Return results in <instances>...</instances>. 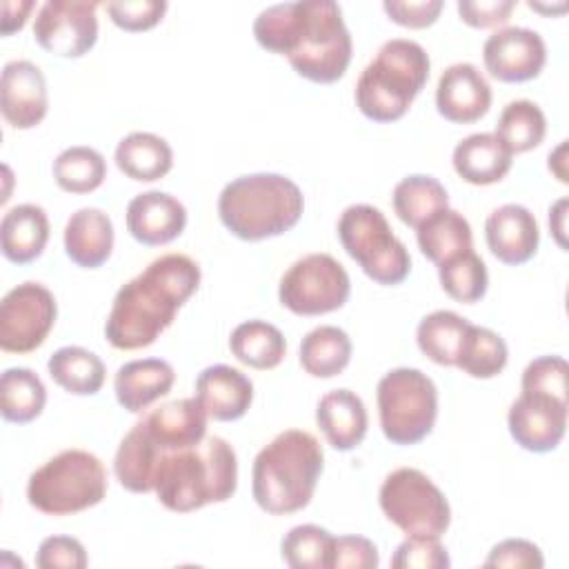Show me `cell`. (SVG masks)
Returning <instances> with one entry per match:
<instances>
[{"label": "cell", "instance_id": "1", "mask_svg": "<svg viewBox=\"0 0 569 569\" xmlns=\"http://www.w3.org/2000/svg\"><path fill=\"white\" fill-rule=\"evenodd\" d=\"M253 38L269 53L287 56L293 71L311 82L340 80L351 62V36L333 0H296L262 9Z\"/></svg>", "mask_w": 569, "mask_h": 569}, {"label": "cell", "instance_id": "2", "mask_svg": "<svg viewBox=\"0 0 569 569\" xmlns=\"http://www.w3.org/2000/svg\"><path fill=\"white\" fill-rule=\"evenodd\" d=\"M200 278L198 262L184 253H164L149 262L113 298L104 322L109 345L124 351L153 345L196 293Z\"/></svg>", "mask_w": 569, "mask_h": 569}, {"label": "cell", "instance_id": "3", "mask_svg": "<svg viewBox=\"0 0 569 569\" xmlns=\"http://www.w3.org/2000/svg\"><path fill=\"white\" fill-rule=\"evenodd\" d=\"M236 487V451L220 436H204L198 445L158 456L153 491L169 511L189 513L211 502H224Z\"/></svg>", "mask_w": 569, "mask_h": 569}, {"label": "cell", "instance_id": "4", "mask_svg": "<svg viewBox=\"0 0 569 569\" xmlns=\"http://www.w3.org/2000/svg\"><path fill=\"white\" fill-rule=\"evenodd\" d=\"M325 465L322 445L302 429H287L262 447L251 469V493L258 507L273 516L305 509Z\"/></svg>", "mask_w": 569, "mask_h": 569}, {"label": "cell", "instance_id": "5", "mask_svg": "<svg viewBox=\"0 0 569 569\" xmlns=\"http://www.w3.org/2000/svg\"><path fill=\"white\" fill-rule=\"evenodd\" d=\"M305 211L300 187L282 173H249L218 196L220 222L236 238L258 242L293 229Z\"/></svg>", "mask_w": 569, "mask_h": 569}, {"label": "cell", "instance_id": "6", "mask_svg": "<svg viewBox=\"0 0 569 569\" xmlns=\"http://www.w3.org/2000/svg\"><path fill=\"white\" fill-rule=\"evenodd\" d=\"M429 80V56L407 38L387 40L356 82V107L373 122L400 120Z\"/></svg>", "mask_w": 569, "mask_h": 569}, {"label": "cell", "instance_id": "7", "mask_svg": "<svg viewBox=\"0 0 569 569\" xmlns=\"http://www.w3.org/2000/svg\"><path fill=\"white\" fill-rule=\"evenodd\" d=\"M107 493V469L84 449H64L38 467L27 482V500L47 516H69L96 507Z\"/></svg>", "mask_w": 569, "mask_h": 569}, {"label": "cell", "instance_id": "8", "mask_svg": "<svg viewBox=\"0 0 569 569\" xmlns=\"http://www.w3.org/2000/svg\"><path fill=\"white\" fill-rule=\"evenodd\" d=\"M338 238L342 249L378 284H400L411 271V256L396 238L385 213L373 204H351L340 213Z\"/></svg>", "mask_w": 569, "mask_h": 569}, {"label": "cell", "instance_id": "9", "mask_svg": "<svg viewBox=\"0 0 569 569\" xmlns=\"http://www.w3.org/2000/svg\"><path fill=\"white\" fill-rule=\"evenodd\" d=\"M380 429L391 445H418L438 418V389L420 369L398 367L378 382Z\"/></svg>", "mask_w": 569, "mask_h": 569}, {"label": "cell", "instance_id": "10", "mask_svg": "<svg viewBox=\"0 0 569 569\" xmlns=\"http://www.w3.org/2000/svg\"><path fill=\"white\" fill-rule=\"evenodd\" d=\"M380 509L407 536L440 538L451 522L447 496L420 469L400 467L391 471L378 493Z\"/></svg>", "mask_w": 569, "mask_h": 569}, {"label": "cell", "instance_id": "11", "mask_svg": "<svg viewBox=\"0 0 569 569\" xmlns=\"http://www.w3.org/2000/svg\"><path fill=\"white\" fill-rule=\"evenodd\" d=\"M347 269L329 253H309L296 260L280 278L278 298L296 316H322L349 300Z\"/></svg>", "mask_w": 569, "mask_h": 569}, {"label": "cell", "instance_id": "12", "mask_svg": "<svg viewBox=\"0 0 569 569\" xmlns=\"http://www.w3.org/2000/svg\"><path fill=\"white\" fill-rule=\"evenodd\" d=\"M58 305L53 293L33 280H27L4 293L0 302V347L9 353H29L38 349L53 329Z\"/></svg>", "mask_w": 569, "mask_h": 569}, {"label": "cell", "instance_id": "13", "mask_svg": "<svg viewBox=\"0 0 569 569\" xmlns=\"http://www.w3.org/2000/svg\"><path fill=\"white\" fill-rule=\"evenodd\" d=\"M96 2L84 0H49L33 20L36 42L60 58H80L89 53L98 40Z\"/></svg>", "mask_w": 569, "mask_h": 569}, {"label": "cell", "instance_id": "14", "mask_svg": "<svg viewBox=\"0 0 569 569\" xmlns=\"http://www.w3.org/2000/svg\"><path fill=\"white\" fill-rule=\"evenodd\" d=\"M507 425L511 438L522 449L533 453L553 451L567 431V400L522 391L509 407Z\"/></svg>", "mask_w": 569, "mask_h": 569}, {"label": "cell", "instance_id": "15", "mask_svg": "<svg viewBox=\"0 0 569 569\" xmlns=\"http://www.w3.org/2000/svg\"><path fill=\"white\" fill-rule=\"evenodd\" d=\"M485 69L500 82H527L540 76L547 47L538 31L527 27L496 29L482 44Z\"/></svg>", "mask_w": 569, "mask_h": 569}, {"label": "cell", "instance_id": "16", "mask_svg": "<svg viewBox=\"0 0 569 569\" xmlns=\"http://www.w3.org/2000/svg\"><path fill=\"white\" fill-rule=\"evenodd\" d=\"M49 109L47 80L31 60H11L0 76V111L13 129H33Z\"/></svg>", "mask_w": 569, "mask_h": 569}, {"label": "cell", "instance_id": "17", "mask_svg": "<svg viewBox=\"0 0 569 569\" xmlns=\"http://www.w3.org/2000/svg\"><path fill=\"white\" fill-rule=\"evenodd\" d=\"M491 107V87L471 62L449 64L436 87L438 113L456 124L480 120Z\"/></svg>", "mask_w": 569, "mask_h": 569}, {"label": "cell", "instance_id": "18", "mask_svg": "<svg viewBox=\"0 0 569 569\" xmlns=\"http://www.w3.org/2000/svg\"><path fill=\"white\" fill-rule=\"evenodd\" d=\"M187 227L184 204L167 191H144L127 204V229L133 240L160 247L176 240Z\"/></svg>", "mask_w": 569, "mask_h": 569}, {"label": "cell", "instance_id": "19", "mask_svg": "<svg viewBox=\"0 0 569 569\" xmlns=\"http://www.w3.org/2000/svg\"><path fill=\"white\" fill-rule=\"evenodd\" d=\"M485 240L500 262L516 267L531 260L538 251L540 229L527 207L509 202L487 216Z\"/></svg>", "mask_w": 569, "mask_h": 569}, {"label": "cell", "instance_id": "20", "mask_svg": "<svg viewBox=\"0 0 569 569\" xmlns=\"http://www.w3.org/2000/svg\"><path fill=\"white\" fill-rule=\"evenodd\" d=\"M207 411L196 398H180L160 405L138 422L160 456L164 451L198 445L207 436Z\"/></svg>", "mask_w": 569, "mask_h": 569}, {"label": "cell", "instance_id": "21", "mask_svg": "<svg viewBox=\"0 0 569 569\" xmlns=\"http://www.w3.org/2000/svg\"><path fill=\"white\" fill-rule=\"evenodd\" d=\"M196 400L209 418L231 422L242 418L253 400V382L236 367L211 365L196 378Z\"/></svg>", "mask_w": 569, "mask_h": 569}, {"label": "cell", "instance_id": "22", "mask_svg": "<svg viewBox=\"0 0 569 569\" xmlns=\"http://www.w3.org/2000/svg\"><path fill=\"white\" fill-rule=\"evenodd\" d=\"M173 382H176V371L167 360L142 358V360H129L116 371L113 391L122 409L131 413H140L149 405L167 396Z\"/></svg>", "mask_w": 569, "mask_h": 569}, {"label": "cell", "instance_id": "23", "mask_svg": "<svg viewBox=\"0 0 569 569\" xmlns=\"http://www.w3.org/2000/svg\"><path fill=\"white\" fill-rule=\"evenodd\" d=\"M316 422L333 449L351 451L365 440L369 418L358 393L333 389L318 400Z\"/></svg>", "mask_w": 569, "mask_h": 569}, {"label": "cell", "instance_id": "24", "mask_svg": "<svg viewBox=\"0 0 569 569\" xmlns=\"http://www.w3.org/2000/svg\"><path fill=\"white\" fill-rule=\"evenodd\" d=\"M113 249L111 218L96 207L73 211L64 224V253L82 269L104 264Z\"/></svg>", "mask_w": 569, "mask_h": 569}, {"label": "cell", "instance_id": "25", "mask_svg": "<svg viewBox=\"0 0 569 569\" xmlns=\"http://www.w3.org/2000/svg\"><path fill=\"white\" fill-rule=\"evenodd\" d=\"M456 173L469 184H496L500 182L513 162V153L496 133H471L460 140L451 156Z\"/></svg>", "mask_w": 569, "mask_h": 569}, {"label": "cell", "instance_id": "26", "mask_svg": "<svg viewBox=\"0 0 569 569\" xmlns=\"http://www.w3.org/2000/svg\"><path fill=\"white\" fill-rule=\"evenodd\" d=\"M49 240V218L42 207L24 202L9 209L0 222V249L13 264L40 258Z\"/></svg>", "mask_w": 569, "mask_h": 569}, {"label": "cell", "instance_id": "27", "mask_svg": "<svg viewBox=\"0 0 569 569\" xmlns=\"http://www.w3.org/2000/svg\"><path fill=\"white\" fill-rule=\"evenodd\" d=\"M118 169L138 182H153L164 178L173 167V151L169 142L151 131H133L116 147Z\"/></svg>", "mask_w": 569, "mask_h": 569}, {"label": "cell", "instance_id": "28", "mask_svg": "<svg viewBox=\"0 0 569 569\" xmlns=\"http://www.w3.org/2000/svg\"><path fill=\"white\" fill-rule=\"evenodd\" d=\"M416 240L433 264H442L453 256L473 249V236L467 218L456 209H440L416 229Z\"/></svg>", "mask_w": 569, "mask_h": 569}, {"label": "cell", "instance_id": "29", "mask_svg": "<svg viewBox=\"0 0 569 569\" xmlns=\"http://www.w3.org/2000/svg\"><path fill=\"white\" fill-rule=\"evenodd\" d=\"M49 376L58 387L73 396H93L104 385V362L84 347H60L47 362Z\"/></svg>", "mask_w": 569, "mask_h": 569}, {"label": "cell", "instance_id": "30", "mask_svg": "<svg viewBox=\"0 0 569 569\" xmlns=\"http://www.w3.org/2000/svg\"><path fill=\"white\" fill-rule=\"evenodd\" d=\"M469 320L449 309H438L425 316L416 329V342L420 351L442 367H456Z\"/></svg>", "mask_w": 569, "mask_h": 569}, {"label": "cell", "instance_id": "31", "mask_svg": "<svg viewBox=\"0 0 569 569\" xmlns=\"http://www.w3.org/2000/svg\"><path fill=\"white\" fill-rule=\"evenodd\" d=\"M229 349L247 367L273 369L287 353L282 331L267 320H244L229 336Z\"/></svg>", "mask_w": 569, "mask_h": 569}, {"label": "cell", "instance_id": "32", "mask_svg": "<svg viewBox=\"0 0 569 569\" xmlns=\"http://www.w3.org/2000/svg\"><path fill=\"white\" fill-rule=\"evenodd\" d=\"M351 360V340L347 331L333 325L311 329L300 342V365L313 378H333Z\"/></svg>", "mask_w": 569, "mask_h": 569}, {"label": "cell", "instance_id": "33", "mask_svg": "<svg viewBox=\"0 0 569 569\" xmlns=\"http://www.w3.org/2000/svg\"><path fill=\"white\" fill-rule=\"evenodd\" d=\"M391 202H393L396 216L405 224L418 229L436 211L449 207V196L438 178L425 176V173H413V176L402 178L393 187Z\"/></svg>", "mask_w": 569, "mask_h": 569}, {"label": "cell", "instance_id": "34", "mask_svg": "<svg viewBox=\"0 0 569 569\" xmlns=\"http://www.w3.org/2000/svg\"><path fill=\"white\" fill-rule=\"evenodd\" d=\"M47 402V389L40 376L27 367L4 369L0 378V413L7 422L36 420Z\"/></svg>", "mask_w": 569, "mask_h": 569}, {"label": "cell", "instance_id": "35", "mask_svg": "<svg viewBox=\"0 0 569 569\" xmlns=\"http://www.w3.org/2000/svg\"><path fill=\"white\" fill-rule=\"evenodd\" d=\"M547 133V118L542 109L531 100H511L500 111L496 136L507 144L511 153H525L536 149Z\"/></svg>", "mask_w": 569, "mask_h": 569}, {"label": "cell", "instance_id": "36", "mask_svg": "<svg viewBox=\"0 0 569 569\" xmlns=\"http://www.w3.org/2000/svg\"><path fill=\"white\" fill-rule=\"evenodd\" d=\"M56 184L67 193H91L107 178V162L93 147L76 144L53 160Z\"/></svg>", "mask_w": 569, "mask_h": 569}, {"label": "cell", "instance_id": "37", "mask_svg": "<svg viewBox=\"0 0 569 569\" xmlns=\"http://www.w3.org/2000/svg\"><path fill=\"white\" fill-rule=\"evenodd\" d=\"M507 358L509 351L502 336L487 327L469 325L456 367L469 373L471 378L487 380L498 376L507 367Z\"/></svg>", "mask_w": 569, "mask_h": 569}, {"label": "cell", "instance_id": "38", "mask_svg": "<svg viewBox=\"0 0 569 569\" xmlns=\"http://www.w3.org/2000/svg\"><path fill=\"white\" fill-rule=\"evenodd\" d=\"M438 278L449 298L467 305L478 302L489 287L487 264L473 249L438 264Z\"/></svg>", "mask_w": 569, "mask_h": 569}, {"label": "cell", "instance_id": "39", "mask_svg": "<svg viewBox=\"0 0 569 569\" xmlns=\"http://www.w3.org/2000/svg\"><path fill=\"white\" fill-rule=\"evenodd\" d=\"M333 540L336 536L318 525H298L284 533L280 553L291 569H331Z\"/></svg>", "mask_w": 569, "mask_h": 569}, {"label": "cell", "instance_id": "40", "mask_svg": "<svg viewBox=\"0 0 569 569\" xmlns=\"http://www.w3.org/2000/svg\"><path fill=\"white\" fill-rule=\"evenodd\" d=\"M451 565L449 553L440 538L407 536L391 558L393 569H447Z\"/></svg>", "mask_w": 569, "mask_h": 569}, {"label": "cell", "instance_id": "41", "mask_svg": "<svg viewBox=\"0 0 569 569\" xmlns=\"http://www.w3.org/2000/svg\"><path fill=\"white\" fill-rule=\"evenodd\" d=\"M567 360L560 356H540L522 371V391H538L567 400Z\"/></svg>", "mask_w": 569, "mask_h": 569}, {"label": "cell", "instance_id": "42", "mask_svg": "<svg viewBox=\"0 0 569 569\" xmlns=\"http://www.w3.org/2000/svg\"><path fill=\"white\" fill-rule=\"evenodd\" d=\"M167 11L164 0H120L107 2V13L111 22L124 31H147L156 27Z\"/></svg>", "mask_w": 569, "mask_h": 569}, {"label": "cell", "instance_id": "43", "mask_svg": "<svg viewBox=\"0 0 569 569\" xmlns=\"http://www.w3.org/2000/svg\"><path fill=\"white\" fill-rule=\"evenodd\" d=\"M89 562L87 551L78 538L49 536L40 542L36 565L40 569H84Z\"/></svg>", "mask_w": 569, "mask_h": 569}, {"label": "cell", "instance_id": "44", "mask_svg": "<svg viewBox=\"0 0 569 569\" xmlns=\"http://www.w3.org/2000/svg\"><path fill=\"white\" fill-rule=\"evenodd\" d=\"M380 556L365 536H338L331 551V569H376Z\"/></svg>", "mask_w": 569, "mask_h": 569}, {"label": "cell", "instance_id": "45", "mask_svg": "<svg viewBox=\"0 0 569 569\" xmlns=\"http://www.w3.org/2000/svg\"><path fill=\"white\" fill-rule=\"evenodd\" d=\"M485 567H527V569H542L545 558L538 545L525 538H507L498 542L482 562Z\"/></svg>", "mask_w": 569, "mask_h": 569}, {"label": "cell", "instance_id": "46", "mask_svg": "<svg viewBox=\"0 0 569 569\" xmlns=\"http://www.w3.org/2000/svg\"><path fill=\"white\" fill-rule=\"evenodd\" d=\"M516 9L513 0H460L458 16L462 22L476 29L500 27L509 20L511 11Z\"/></svg>", "mask_w": 569, "mask_h": 569}, {"label": "cell", "instance_id": "47", "mask_svg": "<svg viewBox=\"0 0 569 569\" xmlns=\"http://www.w3.org/2000/svg\"><path fill=\"white\" fill-rule=\"evenodd\" d=\"M442 0H418V2H400V0H387L382 2L385 13L402 27L409 29H425L433 24L442 11Z\"/></svg>", "mask_w": 569, "mask_h": 569}, {"label": "cell", "instance_id": "48", "mask_svg": "<svg viewBox=\"0 0 569 569\" xmlns=\"http://www.w3.org/2000/svg\"><path fill=\"white\" fill-rule=\"evenodd\" d=\"M33 9V2H2V36H11L13 31H20L24 27V20L29 11Z\"/></svg>", "mask_w": 569, "mask_h": 569}, {"label": "cell", "instance_id": "49", "mask_svg": "<svg viewBox=\"0 0 569 569\" xmlns=\"http://www.w3.org/2000/svg\"><path fill=\"white\" fill-rule=\"evenodd\" d=\"M565 220H567V198H560L551 209H549V227L553 231L556 242L565 249L567 240H565Z\"/></svg>", "mask_w": 569, "mask_h": 569}, {"label": "cell", "instance_id": "50", "mask_svg": "<svg viewBox=\"0 0 569 569\" xmlns=\"http://www.w3.org/2000/svg\"><path fill=\"white\" fill-rule=\"evenodd\" d=\"M565 153H567V140H562L551 153H549V169L556 173L560 182H567V171H565Z\"/></svg>", "mask_w": 569, "mask_h": 569}]
</instances>
